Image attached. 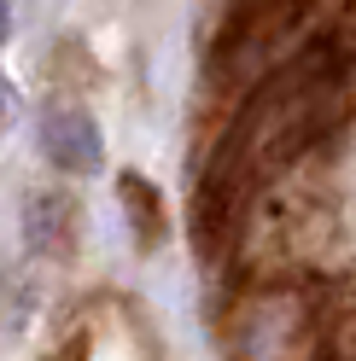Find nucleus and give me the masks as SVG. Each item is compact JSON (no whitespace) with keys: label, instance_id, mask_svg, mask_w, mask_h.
<instances>
[{"label":"nucleus","instance_id":"1","mask_svg":"<svg viewBox=\"0 0 356 361\" xmlns=\"http://www.w3.org/2000/svg\"><path fill=\"white\" fill-rule=\"evenodd\" d=\"M41 152H47V164H59L64 175H94L100 169V123L88 117L82 105H53L47 117H41Z\"/></svg>","mask_w":356,"mask_h":361},{"label":"nucleus","instance_id":"2","mask_svg":"<svg viewBox=\"0 0 356 361\" xmlns=\"http://www.w3.org/2000/svg\"><path fill=\"white\" fill-rule=\"evenodd\" d=\"M123 210H129V221H135L141 245H158L164 239V204H158V187H152V180L123 175Z\"/></svg>","mask_w":356,"mask_h":361},{"label":"nucleus","instance_id":"3","mask_svg":"<svg viewBox=\"0 0 356 361\" xmlns=\"http://www.w3.org/2000/svg\"><path fill=\"white\" fill-rule=\"evenodd\" d=\"M30 233H35V245L64 251L71 245V204L64 198H30Z\"/></svg>","mask_w":356,"mask_h":361},{"label":"nucleus","instance_id":"4","mask_svg":"<svg viewBox=\"0 0 356 361\" xmlns=\"http://www.w3.org/2000/svg\"><path fill=\"white\" fill-rule=\"evenodd\" d=\"M6 30H12V12H6V6H0V35H6Z\"/></svg>","mask_w":356,"mask_h":361},{"label":"nucleus","instance_id":"5","mask_svg":"<svg viewBox=\"0 0 356 361\" xmlns=\"http://www.w3.org/2000/svg\"><path fill=\"white\" fill-rule=\"evenodd\" d=\"M0 117H6V82H0Z\"/></svg>","mask_w":356,"mask_h":361}]
</instances>
